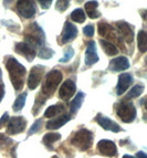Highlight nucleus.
<instances>
[{
	"label": "nucleus",
	"instance_id": "obj_1",
	"mask_svg": "<svg viewBox=\"0 0 147 158\" xmlns=\"http://www.w3.org/2000/svg\"><path fill=\"white\" fill-rule=\"evenodd\" d=\"M6 68L8 70L9 77L15 90L19 91L23 87L24 75H26V68L20 64L15 58H9L6 61Z\"/></svg>",
	"mask_w": 147,
	"mask_h": 158
},
{
	"label": "nucleus",
	"instance_id": "obj_2",
	"mask_svg": "<svg viewBox=\"0 0 147 158\" xmlns=\"http://www.w3.org/2000/svg\"><path fill=\"white\" fill-rule=\"evenodd\" d=\"M71 144L80 150H87L93 144V134L89 129H80L73 135Z\"/></svg>",
	"mask_w": 147,
	"mask_h": 158
},
{
	"label": "nucleus",
	"instance_id": "obj_3",
	"mask_svg": "<svg viewBox=\"0 0 147 158\" xmlns=\"http://www.w3.org/2000/svg\"><path fill=\"white\" fill-rule=\"evenodd\" d=\"M62 81V73L58 70H53V71L49 72L45 77L44 85L42 89V93L45 95H52L55 92V90L58 89L59 84Z\"/></svg>",
	"mask_w": 147,
	"mask_h": 158
},
{
	"label": "nucleus",
	"instance_id": "obj_4",
	"mask_svg": "<svg viewBox=\"0 0 147 158\" xmlns=\"http://www.w3.org/2000/svg\"><path fill=\"white\" fill-rule=\"evenodd\" d=\"M117 116L125 123H131L136 117V108L129 102H123L116 108Z\"/></svg>",
	"mask_w": 147,
	"mask_h": 158
},
{
	"label": "nucleus",
	"instance_id": "obj_5",
	"mask_svg": "<svg viewBox=\"0 0 147 158\" xmlns=\"http://www.w3.org/2000/svg\"><path fill=\"white\" fill-rule=\"evenodd\" d=\"M17 10L23 18H32L36 15V5L33 0H18L17 2Z\"/></svg>",
	"mask_w": 147,
	"mask_h": 158
},
{
	"label": "nucleus",
	"instance_id": "obj_6",
	"mask_svg": "<svg viewBox=\"0 0 147 158\" xmlns=\"http://www.w3.org/2000/svg\"><path fill=\"white\" fill-rule=\"evenodd\" d=\"M27 121L21 117V116H16L9 119L8 125H7V133L10 135L19 134V133L23 132L26 128Z\"/></svg>",
	"mask_w": 147,
	"mask_h": 158
},
{
	"label": "nucleus",
	"instance_id": "obj_7",
	"mask_svg": "<svg viewBox=\"0 0 147 158\" xmlns=\"http://www.w3.org/2000/svg\"><path fill=\"white\" fill-rule=\"evenodd\" d=\"M31 27V32L30 33L27 34L26 40L27 42L29 43V45L32 44L36 45V47H39L42 42H43V40H44V35H43V32L40 28H38L37 24H33V26H30Z\"/></svg>",
	"mask_w": 147,
	"mask_h": 158
},
{
	"label": "nucleus",
	"instance_id": "obj_8",
	"mask_svg": "<svg viewBox=\"0 0 147 158\" xmlns=\"http://www.w3.org/2000/svg\"><path fill=\"white\" fill-rule=\"evenodd\" d=\"M97 149L102 155L107 157H115L117 155V148L113 142L107 139H102L97 144Z\"/></svg>",
	"mask_w": 147,
	"mask_h": 158
},
{
	"label": "nucleus",
	"instance_id": "obj_9",
	"mask_svg": "<svg viewBox=\"0 0 147 158\" xmlns=\"http://www.w3.org/2000/svg\"><path fill=\"white\" fill-rule=\"evenodd\" d=\"M43 70H44V68L40 65H36L31 69L29 79H28V86H29L30 90L37 89V86L40 84L42 74H43Z\"/></svg>",
	"mask_w": 147,
	"mask_h": 158
},
{
	"label": "nucleus",
	"instance_id": "obj_10",
	"mask_svg": "<svg viewBox=\"0 0 147 158\" xmlns=\"http://www.w3.org/2000/svg\"><path fill=\"white\" fill-rule=\"evenodd\" d=\"M75 90H76V86L74 84V82L71 81V80H66L62 84V86L60 87L59 95H60V98H63V100H69V98H72L74 95Z\"/></svg>",
	"mask_w": 147,
	"mask_h": 158
},
{
	"label": "nucleus",
	"instance_id": "obj_11",
	"mask_svg": "<svg viewBox=\"0 0 147 158\" xmlns=\"http://www.w3.org/2000/svg\"><path fill=\"white\" fill-rule=\"evenodd\" d=\"M96 122L100 124L101 127H103V128L106 129V131H111V132H114V133H117L121 131V127L118 126L115 122H113L112 119L103 116L102 114H99V115L96 116Z\"/></svg>",
	"mask_w": 147,
	"mask_h": 158
},
{
	"label": "nucleus",
	"instance_id": "obj_12",
	"mask_svg": "<svg viewBox=\"0 0 147 158\" xmlns=\"http://www.w3.org/2000/svg\"><path fill=\"white\" fill-rule=\"evenodd\" d=\"M116 26H117V29L120 31V33H121L122 38L127 43H131L133 41V39H134V32H133V29L131 28V26L124 21L117 22Z\"/></svg>",
	"mask_w": 147,
	"mask_h": 158
},
{
	"label": "nucleus",
	"instance_id": "obj_13",
	"mask_svg": "<svg viewBox=\"0 0 147 158\" xmlns=\"http://www.w3.org/2000/svg\"><path fill=\"white\" fill-rule=\"evenodd\" d=\"M133 83V77L131 74L128 73H123L118 77V83H117V95H122L126 92V90L131 86Z\"/></svg>",
	"mask_w": 147,
	"mask_h": 158
},
{
	"label": "nucleus",
	"instance_id": "obj_14",
	"mask_svg": "<svg viewBox=\"0 0 147 158\" xmlns=\"http://www.w3.org/2000/svg\"><path fill=\"white\" fill-rule=\"evenodd\" d=\"M78 35V29L76 27H74L70 22H66L65 26H64V29L62 32V39H61V42L62 43H68L70 41H72L73 39H75V37Z\"/></svg>",
	"mask_w": 147,
	"mask_h": 158
},
{
	"label": "nucleus",
	"instance_id": "obj_15",
	"mask_svg": "<svg viewBox=\"0 0 147 158\" xmlns=\"http://www.w3.org/2000/svg\"><path fill=\"white\" fill-rule=\"evenodd\" d=\"M97 61H99V56L96 53V47H95V43L91 41L87 44L86 51H85V64L89 66L93 65Z\"/></svg>",
	"mask_w": 147,
	"mask_h": 158
},
{
	"label": "nucleus",
	"instance_id": "obj_16",
	"mask_svg": "<svg viewBox=\"0 0 147 158\" xmlns=\"http://www.w3.org/2000/svg\"><path fill=\"white\" fill-rule=\"evenodd\" d=\"M16 51L19 54L23 56L28 61H32L34 59V56H36L34 49H32L31 45L27 44V43H18L16 45Z\"/></svg>",
	"mask_w": 147,
	"mask_h": 158
},
{
	"label": "nucleus",
	"instance_id": "obj_17",
	"mask_svg": "<svg viewBox=\"0 0 147 158\" xmlns=\"http://www.w3.org/2000/svg\"><path fill=\"white\" fill-rule=\"evenodd\" d=\"M129 68V62L128 59L125 56H118V58L114 59L111 61L110 69L114 72L123 71V70H127Z\"/></svg>",
	"mask_w": 147,
	"mask_h": 158
},
{
	"label": "nucleus",
	"instance_id": "obj_18",
	"mask_svg": "<svg viewBox=\"0 0 147 158\" xmlns=\"http://www.w3.org/2000/svg\"><path fill=\"white\" fill-rule=\"evenodd\" d=\"M71 119L70 115L68 114H63V115H60L55 118L51 119L47 123V128L48 129H58L60 127H62L64 124H66Z\"/></svg>",
	"mask_w": 147,
	"mask_h": 158
},
{
	"label": "nucleus",
	"instance_id": "obj_19",
	"mask_svg": "<svg viewBox=\"0 0 147 158\" xmlns=\"http://www.w3.org/2000/svg\"><path fill=\"white\" fill-rule=\"evenodd\" d=\"M97 6H99V3L96 1H89L85 3V11L90 18L95 19L100 17V13L97 11Z\"/></svg>",
	"mask_w": 147,
	"mask_h": 158
},
{
	"label": "nucleus",
	"instance_id": "obj_20",
	"mask_svg": "<svg viewBox=\"0 0 147 158\" xmlns=\"http://www.w3.org/2000/svg\"><path fill=\"white\" fill-rule=\"evenodd\" d=\"M83 101H84V94L82 92L78 93L76 96L74 98V100L72 101L71 104H70V112H71L72 114L76 113V112L80 110V107H81Z\"/></svg>",
	"mask_w": 147,
	"mask_h": 158
},
{
	"label": "nucleus",
	"instance_id": "obj_21",
	"mask_svg": "<svg viewBox=\"0 0 147 158\" xmlns=\"http://www.w3.org/2000/svg\"><path fill=\"white\" fill-rule=\"evenodd\" d=\"M65 110V107L62 105V104H57V105H52L50 107L47 108V111L44 113L45 117H54L55 115H59V114L63 113Z\"/></svg>",
	"mask_w": 147,
	"mask_h": 158
},
{
	"label": "nucleus",
	"instance_id": "obj_22",
	"mask_svg": "<svg viewBox=\"0 0 147 158\" xmlns=\"http://www.w3.org/2000/svg\"><path fill=\"white\" fill-rule=\"evenodd\" d=\"M137 47H138L141 52H146L147 51V32L146 31L138 32V37H137Z\"/></svg>",
	"mask_w": 147,
	"mask_h": 158
},
{
	"label": "nucleus",
	"instance_id": "obj_23",
	"mask_svg": "<svg viewBox=\"0 0 147 158\" xmlns=\"http://www.w3.org/2000/svg\"><path fill=\"white\" fill-rule=\"evenodd\" d=\"M60 138H61V135L58 134V133H48L47 135H44L42 142H43V144H44L47 147L51 148L53 143H55L57 140L60 139Z\"/></svg>",
	"mask_w": 147,
	"mask_h": 158
},
{
	"label": "nucleus",
	"instance_id": "obj_24",
	"mask_svg": "<svg viewBox=\"0 0 147 158\" xmlns=\"http://www.w3.org/2000/svg\"><path fill=\"white\" fill-rule=\"evenodd\" d=\"M101 44H102V48L104 49L106 54H108V56H115V54H117L118 51L113 43L108 42L106 40H101Z\"/></svg>",
	"mask_w": 147,
	"mask_h": 158
},
{
	"label": "nucleus",
	"instance_id": "obj_25",
	"mask_svg": "<svg viewBox=\"0 0 147 158\" xmlns=\"http://www.w3.org/2000/svg\"><path fill=\"white\" fill-rule=\"evenodd\" d=\"M26 98H27V93H22L17 98V100L15 101V104H13V111L15 112H19L21 111L24 106V103H26Z\"/></svg>",
	"mask_w": 147,
	"mask_h": 158
},
{
	"label": "nucleus",
	"instance_id": "obj_26",
	"mask_svg": "<svg viewBox=\"0 0 147 158\" xmlns=\"http://www.w3.org/2000/svg\"><path fill=\"white\" fill-rule=\"evenodd\" d=\"M71 18L73 21L78 22V23H82L85 20V13L82 9H76L71 13Z\"/></svg>",
	"mask_w": 147,
	"mask_h": 158
},
{
	"label": "nucleus",
	"instance_id": "obj_27",
	"mask_svg": "<svg viewBox=\"0 0 147 158\" xmlns=\"http://www.w3.org/2000/svg\"><path fill=\"white\" fill-rule=\"evenodd\" d=\"M143 91H144V86L143 85H135L133 89L128 92L127 94V98H138L139 95L142 94Z\"/></svg>",
	"mask_w": 147,
	"mask_h": 158
},
{
	"label": "nucleus",
	"instance_id": "obj_28",
	"mask_svg": "<svg viewBox=\"0 0 147 158\" xmlns=\"http://www.w3.org/2000/svg\"><path fill=\"white\" fill-rule=\"evenodd\" d=\"M12 144V140L6 135L0 134V149H6Z\"/></svg>",
	"mask_w": 147,
	"mask_h": 158
},
{
	"label": "nucleus",
	"instance_id": "obj_29",
	"mask_svg": "<svg viewBox=\"0 0 147 158\" xmlns=\"http://www.w3.org/2000/svg\"><path fill=\"white\" fill-rule=\"evenodd\" d=\"M53 50H51V49H48V48H43V49H41L39 52V56L41 59H50L53 56Z\"/></svg>",
	"mask_w": 147,
	"mask_h": 158
},
{
	"label": "nucleus",
	"instance_id": "obj_30",
	"mask_svg": "<svg viewBox=\"0 0 147 158\" xmlns=\"http://www.w3.org/2000/svg\"><path fill=\"white\" fill-rule=\"evenodd\" d=\"M69 5H70V0H58L57 1V9L60 12H63L68 9Z\"/></svg>",
	"mask_w": 147,
	"mask_h": 158
},
{
	"label": "nucleus",
	"instance_id": "obj_31",
	"mask_svg": "<svg viewBox=\"0 0 147 158\" xmlns=\"http://www.w3.org/2000/svg\"><path fill=\"white\" fill-rule=\"evenodd\" d=\"M111 30V27L105 22H100L99 23V32L101 35H107L108 31Z\"/></svg>",
	"mask_w": 147,
	"mask_h": 158
},
{
	"label": "nucleus",
	"instance_id": "obj_32",
	"mask_svg": "<svg viewBox=\"0 0 147 158\" xmlns=\"http://www.w3.org/2000/svg\"><path fill=\"white\" fill-rule=\"evenodd\" d=\"M73 54H74V50L70 47L68 50L65 51V54H64V56L60 60V62H63V63H64V62H68V61L73 56Z\"/></svg>",
	"mask_w": 147,
	"mask_h": 158
},
{
	"label": "nucleus",
	"instance_id": "obj_33",
	"mask_svg": "<svg viewBox=\"0 0 147 158\" xmlns=\"http://www.w3.org/2000/svg\"><path fill=\"white\" fill-rule=\"evenodd\" d=\"M41 124H42V121H41V119H38V121L36 122L33 125H32L31 128H30L29 135H32V134H34V133H37L38 131L41 128Z\"/></svg>",
	"mask_w": 147,
	"mask_h": 158
},
{
	"label": "nucleus",
	"instance_id": "obj_34",
	"mask_svg": "<svg viewBox=\"0 0 147 158\" xmlns=\"http://www.w3.org/2000/svg\"><path fill=\"white\" fill-rule=\"evenodd\" d=\"M83 32L85 35H87V37H92L93 34H94V27L93 26H86L85 28L83 29Z\"/></svg>",
	"mask_w": 147,
	"mask_h": 158
},
{
	"label": "nucleus",
	"instance_id": "obj_35",
	"mask_svg": "<svg viewBox=\"0 0 147 158\" xmlns=\"http://www.w3.org/2000/svg\"><path fill=\"white\" fill-rule=\"evenodd\" d=\"M3 95H5V85H3L2 74H1V70H0V102L3 98Z\"/></svg>",
	"mask_w": 147,
	"mask_h": 158
},
{
	"label": "nucleus",
	"instance_id": "obj_36",
	"mask_svg": "<svg viewBox=\"0 0 147 158\" xmlns=\"http://www.w3.org/2000/svg\"><path fill=\"white\" fill-rule=\"evenodd\" d=\"M40 5L43 9H48L49 7L51 6V2H52V0H39Z\"/></svg>",
	"mask_w": 147,
	"mask_h": 158
},
{
	"label": "nucleus",
	"instance_id": "obj_37",
	"mask_svg": "<svg viewBox=\"0 0 147 158\" xmlns=\"http://www.w3.org/2000/svg\"><path fill=\"white\" fill-rule=\"evenodd\" d=\"M9 121V115H8V113H5L3 114V116L0 118V128L3 126L5 124H7V122Z\"/></svg>",
	"mask_w": 147,
	"mask_h": 158
},
{
	"label": "nucleus",
	"instance_id": "obj_38",
	"mask_svg": "<svg viewBox=\"0 0 147 158\" xmlns=\"http://www.w3.org/2000/svg\"><path fill=\"white\" fill-rule=\"evenodd\" d=\"M137 158H147V154L143 153V152H138V153L136 154Z\"/></svg>",
	"mask_w": 147,
	"mask_h": 158
},
{
	"label": "nucleus",
	"instance_id": "obj_39",
	"mask_svg": "<svg viewBox=\"0 0 147 158\" xmlns=\"http://www.w3.org/2000/svg\"><path fill=\"white\" fill-rule=\"evenodd\" d=\"M122 158H134V157H133V156H129V155H124Z\"/></svg>",
	"mask_w": 147,
	"mask_h": 158
},
{
	"label": "nucleus",
	"instance_id": "obj_40",
	"mask_svg": "<svg viewBox=\"0 0 147 158\" xmlns=\"http://www.w3.org/2000/svg\"><path fill=\"white\" fill-rule=\"evenodd\" d=\"M145 106H146V110H147V101H146V104H145Z\"/></svg>",
	"mask_w": 147,
	"mask_h": 158
}]
</instances>
